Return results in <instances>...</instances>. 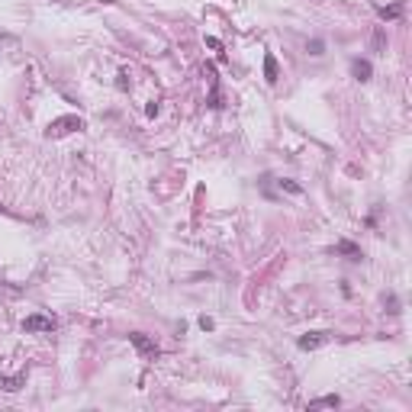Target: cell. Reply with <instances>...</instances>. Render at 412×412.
<instances>
[{
	"label": "cell",
	"mask_w": 412,
	"mask_h": 412,
	"mask_svg": "<svg viewBox=\"0 0 412 412\" xmlns=\"http://www.w3.org/2000/svg\"><path fill=\"white\" fill-rule=\"evenodd\" d=\"M74 129H84V119H81V116H61V119L49 122L45 135H49V139H58V135H68V132H74Z\"/></svg>",
	"instance_id": "obj_1"
},
{
	"label": "cell",
	"mask_w": 412,
	"mask_h": 412,
	"mask_svg": "<svg viewBox=\"0 0 412 412\" xmlns=\"http://www.w3.org/2000/svg\"><path fill=\"white\" fill-rule=\"evenodd\" d=\"M55 325H58V322H55L52 315H42V312L23 319V332H55Z\"/></svg>",
	"instance_id": "obj_2"
},
{
	"label": "cell",
	"mask_w": 412,
	"mask_h": 412,
	"mask_svg": "<svg viewBox=\"0 0 412 412\" xmlns=\"http://www.w3.org/2000/svg\"><path fill=\"white\" fill-rule=\"evenodd\" d=\"M129 341H132V348L142 354V358H158V345L148 338L145 332H129Z\"/></svg>",
	"instance_id": "obj_3"
},
{
	"label": "cell",
	"mask_w": 412,
	"mask_h": 412,
	"mask_svg": "<svg viewBox=\"0 0 412 412\" xmlns=\"http://www.w3.org/2000/svg\"><path fill=\"white\" fill-rule=\"evenodd\" d=\"M322 341H328V332H309V335L300 338V348H303V351H312V348H319Z\"/></svg>",
	"instance_id": "obj_4"
},
{
	"label": "cell",
	"mask_w": 412,
	"mask_h": 412,
	"mask_svg": "<svg viewBox=\"0 0 412 412\" xmlns=\"http://www.w3.org/2000/svg\"><path fill=\"white\" fill-rule=\"evenodd\" d=\"M351 74H354L358 81H370L374 68H370V61H367V58H354V61H351Z\"/></svg>",
	"instance_id": "obj_5"
},
{
	"label": "cell",
	"mask_w": 412,
	"mask_h": 412,
	"mask_svg": "<svg viewBox=\"0 0 412 412\" xmlns=\"http://www.w3.org/2000/svg\"><path fill=\"white\" fill-rule=\"evenodd\" d=\"M26 387V374H16V377H0V390L6 393H16V390Z\"/></svg>",
	"instance_id": "obj_6"
},
{
	"label": "cell",
	"mask_w": 412,
	"mask_h": 412,
	"mask_svg": "<svg viewBox=\"0 0 412 412\" xmlns=\"http://www.w3.org/2000/svg\"><path fill=\"white\" fill-rule=\"evenodd\" d=\"M277 78H280V71H277V58L267 52V55H264V81H267V84H277Z\"/></svg>",
	"instance_id": "obj_7"
},
{
	"label": "cell",
	"mask_w": 412,
	"mask_h": 412,
	"mask_svg": "<svg viewBox=\"0 0 412 412\" xmlns=\"http://www.w3.org/2000/svg\"><path fill=\"white\" fill-rule=\"evenodd\" d=\"M335 251H338V255H348L351 261H361V258H364V255H361V248H358L354 242H348V238H341V242L335 245Z\"/></svg>",
	"instance_id": "obj_8"
},
{
	"label": "cell",
	"mask_w": 412,
	"mask_h": 412,
	"mask_svg": "<svg viewBox=\"0 0 412 412\" xmlns=\"http://www.w3.org/2000/svg\"><path fill=\"white\" fill-rule=\"evenodd\" d=\"M335 406H341V400H338V396H322V400H312V403H309V409H335Z\"/></svg>",
	"instance_id": "obj_9"
},
{
	"label": "cell",
	"mask_w": 412,
	"mask_h": 412,
	"mask_svg": "<svg viewBox=\"0 0 412 412\" xmlns=\"http://www.w3.org/2000/svg\"><path fill=\"white\" fill-rule=\"evenodd\" d=\"M380 19H396V16H403V3H393V6H380Z\"/></svg>",
	"instance_id": "obj_10"
},
{
	"label": "cell",
	"mask_w": 412,
	"mask_h": 412,
	"mask_svg": "<svg viewBox=\"0 0 412 412\" xmlns=\"http://www.w3.org/2000/svg\"><path fill=\"white\" fill-rule=\"evenodd\" d=\"M280 190H287V194H293V197L303 194V187H300L297 181H280Z\"/></svg>",
	"instance_id": "obj_11"
},
{
	"label": "cell",
	"mask_w": 412,
	"mask_h": 412,
	"mask_svg": "<svg viewBox=\"0 0 412 412\" xmlns=\"http://www.w3.org/2000/svg\"><path fill=\"white\" fill-rule=\"evenodd\" d=\"M306 52H309V55H322V52H325V45H322L319 39H312V42L306 45Z\"/></svg>",
	"instance_id": "obj_12"
},
{
	"label": "cell",
	"mask_w": 412,
	"mask_h": 412,
	"mask_svg": "<svg viewBox=\"0 0 412 412\" xmlns=\"http://www.w3.org/2000/svg\"><path fill=\"white\" fill-rule=\"evenodd\" d=\"M200 328H203V332H212V328H216V322H212L209 315H200Z\"/></svg>",
	"instance_id": "obj_13"
},
{
	"label": "cell",
	"mask_w": 412,
	"mask_h": 412,
	"mask_svg": "<svg viewBox=\"0 0 412 412\" xmlns=\"http://www.w3.org/2000/svg\"><path fill=\"white\" fill-rule=\"evenodd\" d=\"M126 78H129V74L119 71V81H116V87H119V91H129V81H126Z\"/></svg>",
	"instance_id": "obj_14"
},
{
	"label": "cell",
	"mask_w": 412,
	"mask_h": 412,
	"mask_svg": "<svg viewBox=\"0 0 412 412\" xmlns=\"http://www.w3.org/2000/svg\"><path fill=\"white\" fill-rule=\"evenodd\" d=\"M206 45H209V49H216V52H219V49H222V42H219V39H216V36H206Z\"/></svg>",
	"instance_id": "obj_15"
},
{
	"label": "cell",
	"mask_w": 412,
	"mask_h": 412,
	"mask_svg": "<svg viewBox=\"0 0 412 412\" xmlns=\"http://www.w3.org/2000/svg\"><path fill=\"white\" fill-rule=\"evenodd\" d=\"M0 212H3V206H0Z\"/></svg>",
	"instance_id": "obj_16"
}]
</instances>
